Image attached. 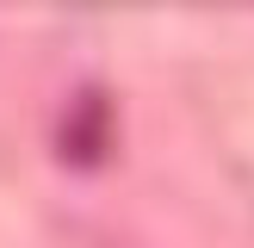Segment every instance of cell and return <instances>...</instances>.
I'll return each mask as SVG.
<instances>
[{"mask_svg": "<svg viewBox=\"0 0 254 248\" xmlns=\"http://www.w3.org/2000/svg\"><path fill=\"white\" fill-rule=\"evenodd\" d=\"M99 149H106V99L87 93L68 106V124H62V155L68 161H99Z\"/></svg>", "mask_w": 254, "mask_h": 248, "instance_id": "cell-1", "label": "cell"}, {"mask_svg": "<svg viewBox=\"0 0 254 248\" xmlns=\"http://www.w3.org/2000/svg\"><path fill=\"white\" fill-rule=\"evenodd\" d=\"M99 248H136V242H99Z\"/></svg>", "mask_w": 254, "mask_h": 248, "instance_id": "cell-2", "label": "cell"}]
</instances>
